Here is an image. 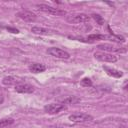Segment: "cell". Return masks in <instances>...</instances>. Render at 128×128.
Returning a JSON list of instances; mask_svg holds the SVG:
<instances>
[{
  "label": "cell",
  "instance_id": "cell-1",
  "mask_svg": "<svg viewBox=\"0 0 128 128\" xmlns=\"http://www.w3.org/2000/svg\"><path fill=\"white\" fill-rule=\"evenodd\" d=\"M36 7L40 11L45 12V13H49V14H52V15H56V16L66 15V11H64L62 9H59V8H55V7L49 6V5H46V4H37Z\"/></svg>",
  "mask_w": 128,
  "mask_h": 128
},
{
  "label": "cell",
  "instance_id": "cell-2",
  "mask_svg": "<svg viewBox=\"0 0 128 128\" xmlns=\"http://www.w3.org/2000/svg\"><path fill=\"white\" fill-rule=\"evenodd\" d=\"M90 20V17L87 14L80 13V14H74L69 15L66 17V21L70 24H79V23H85Z\"/></svg>",
  "mask_w": 128,
  "mask_h": 128
},
{
  "label": "cell",
  "instance_id": "cell-3",
  "mask_svg": "<svg viewBox=\"0 0 128 128\" xmlns=\"http://www.w3.org/2000/svg\"><path fill=\"white\" fill-rule=\"evenodd\" d=\"M94 57L95 59L102 61V62H110V63H114L118 60V58L111 54V53H107V52H103V51H97L94 53Z\"/></svg>",
  "mask_w": 128,
  "mask_h": 128
},
{
  "label": "cell",
  "instance_id": "cell-4",
  "mask_svg": "<svg viewBox=\"0 0 128 128\" xmlns=\"http://www.w3.org/2000/svg\"><path fill=\"white\" fill-rule=\"evenodd\" d=\"M97 48H99L100 50H102L103 52H117V53H125L127 51V49L125 47H118L115 46L113 44H108V43H103V44H99L97 46Z\"/></svg>",
  "mask_w": 128,
  "mask_h": 128
},
{
  "label": "cell",
  "instance_id": "cell-5",
  "mask_svg": "<svg viewBox=\"0 0 128 128\" xmlns=\"http://www.w3.org/2000/svg\"><path fill=\"white\" fill-rule=\"evenodd\" d=\"M47 53L53 57L56 58H60V59H68L70 57V54L68 52H66L63 49L57 48V47H51L47 49Z\"/></svg>",
  "mask_w": 128,
  "mask_h": 128
},
{
  "label": "cell",
  "instance_id": "cell-6",
  "mask_svg": "<svg viewBox=\"0 0 128 128\" xmlns=\"http://www.w3.org/2000/svg\"><path fill=\"white\" fill-rule=\"evenodd\" d=\"M66 108V106L64 104H60V103H51L48 104L46 106H44V111L48 114H57L60 111L64 110Z\"/></svg>",
  "mask_w": 128,
  "mask_h": 128
},
{
  "label": "cell",
  "instance_id": "cell-7",
  "mask_svg": "<svg viewBox=\"0 0 128 128\" xmlns=\"http://www.w3.org/2000/svg\"><path fill=\"white\" fill-rule=\"evenodd\" d=\"M92 119H93L92 116L89 114H86V113H74L69 116V120L71 122H75V123L85 122V121H89Z\"/></svg>",
  "mask_w": 128,
  "mask_h": 128
},
{
  "label": "cell",
  "instance_id": "cell-8",
  "mask_svg": "<svg viewBox=\"0 0 128 128\" xmlns=\"http://www.w3.org/2000/svg\"><path fill=\"white\" fill-rule=\"evenodd\" d=\"M15 91L18 93H32L34 91V87L30 84L20 83L18 85H15Z\"/></svg>",
  "mask_w": 128,
  "mask_h": 128
},
{
  "label": "cell",
  "instance_id": "cell-9",
  "mask_svg": "<svg viewBox=\"0 0 128 128\" xmlns=\"http://www.w3.org/2000/svg\"><path fill=\"white\" fill-rule=\"evenodd\" d=\"M17 16L20 19L27 21V22H32L36 19V15L31 11H20L17 13Z\"/></svg>",
  "mask_w": 128,
  "mask_h": 128
},
{
  "label": "cell",
  "instance_id": "cell-10",
  "mask_svg": "<svg viewBox=\"0 0 128 128\" xmlns=\"http://www.w3.org/2000/svg\"><path fill=\"white\" fill-rule=\"evenodd\" d=\"M29 70L32 73H40L46 70V66L41 63H32L29 65Z\"/></svg>",
  "mask_w": 128,
  "mask_h": 128
},
{
  "label": "cell",
  "instance_id": "cell-11",
  "mask_svg": "<svg viewBox=\"0 0 128 128\" xmlns=\"http://www.w3.org/2000/svg\"><path fill=\"white\" fill-rule=\"evenodd\" d=\"M21 80L13 77V76H6L2 79V83L6 86H11V85H18L20 84Z\"/></svg>",
  "mask_w": 128,
  "mask_h": 128
},
{
  "label": "cell",
  "instance_id": "cell-12",
  "mask_svg": "<svg viewBox=\"0 0 128 128\" xmlns=\"http://www.w3.org/2000/svg\"><path fill=\"white\" fill-rule=\"evenodd\" d=\"M103 69L106 71V73L112 77H115V78H120L123 73L120 71V70H117V69H114V68H110V67H107V66H103Z\"/></svg>",
  "mask_w": 128,
  "mask_h": 128
},
{
  "label": "cell",
  "instance_id": "cell-13",
  "mask_svg": "<svg viewBox=\"0 0 128 128\" xmlns=\"http://www.w3.org/2000/svg\"><path fill=\"white\" fill-rule=\"evenodd\" d=\"M31 32L32 33H34V34H41V35H46V34H48L50 31L48 30V29H45V28H43V27H39V26H34V27H32L31 28Z\"/></svg>",
  "mask_w": 128,
  "mask_h": 128
},
{
  "label": "cell",
  "instance_id": "cell-14",
  "mask_svg": "<svg viewBox=\"0 0 128 128\" xmlns=\"http://www.w3.org/2000/svg\"><path fill=\"white\" fill-rule=\"evenodd\" d=\"M13 123H14V120L12 118H2V119H0V128L9 126Z\"/></svg>",
  "mask_w": 128,
  "mask_h": 128
},
{
  "label": "cell",
  "instance_id": "cell-15",
  "mask_svg": "<svg viewBox=\"0 0 128 128\" xmlns=\"http://www.w3.org/2000/svg\"><path fill=\"white\" fill-rule=\"evenodd\" d=\"M80 84H81L82 86H84V87H90V86L92 85V81H91L89 78L85 77V78H83V79L80 81Z\"/></svg>",
  "mask_w": 128,
  "mask_h": 128
},
{
  "label": "cell",
  "instance_id": "cell-16",
  "mask_svg": "<svg viewBox=\"0 0 128 128\" xmlns=\"http://www.w3.org/2000/svg\"><path fill=\"white\" fill-rule=\"evenodd\" d=\"M92 16H93V18L95 19V21H96V22H97L99 25H103L104 20H103V18H102L100 15H98V14H93Z\"/></svg>",
  "mask_w": 128,
  "mask_h": 128
},
{
  "label": "cell",
  "instance_id": "cell-17",
  "mask_svg": "<svg viewBox=\"0 0 128 128\" xmlns=\"http://www.w3.org/2000/svg\"><path fill=\"white\" fill-rule=\"evenodd\" d=\"M7 30H9V31H11L12 33H19V31H18L17 29H15V28H11V27H7Z\"/></svg>",
  "mask_w": 128,
  "mask_h": 128
},
{
  "label": "cell",
  "instance_id": "cell-18",
  "mask_svg": "<svg viewBox=\"0 0 128 128\" xmlns=\"http://www.w3.org/2000/svg\"><path fill=\"white\" fill-rule=\"evenodd\" d=\"M49 128H63V127H58V126H50Z\"/></svg>",
  "mask_w": 128,
  "mask_h": 128
},
{
  "label": "cell",
  "instance_id": "cell-19",
  "mask_svg": "<svg viewBox=\"0 0 128 128\" xmlns=\"http://www.w3.org/2000/svg\"><path fill=\"white\" fill-rule=\"evenodd\" d=\"M2 102H3V97H2L1 95H0V104H1Z\"/></svg>",
  "mask_w": 128,
  "mask_h": 128
}]
</instances>
